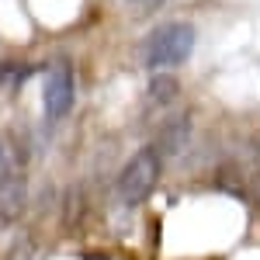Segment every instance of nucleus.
Instances as JSON below:
<instances>
[{
	"label": "nucleus",
	"mask_w": 260,
	"mask_h": 260,
	"mask_svg": "<svg viewBox=\"0 0 260 260\" xmlns=\"http://www.w3.org/2000/svg\"><path fill=\"white\" fill-rule=\"evenodd\" d=\"M42 104H45V118L59 121L70 115L73 108V70L66 62H56L49 73H45V83H42Z\"/></svg>",
	"instance_id": "3"
},
{
	"label": "nucleus",
	"mask_w": 260,
	"mask_h": 260,
	"mask_svg": "<svg viewBox=\"0 0 260 260\" xmlns=\"http://www.w3.org/2000/svg\"><path fill=\"white\" fill-rule=\"evenodd\" d=\"M24 205H28V187H24V177L11 167L4 177H0V222L11 225L24 215Z\"/></svg>",
	"instance_id": "4"
},
{
	"label": "nucleus",
	"mask_w": 260,
	"mask_h": 260,
	"mask_svg": "<svg viewBox=\"0 0 260 260\" xmlns=\"http://www.w3.org/2000/svg\"><path fill=\"white\" fill-rule=\"evenodd\" d=\"M194 28L187 21H167L160 28H153L146 42H142V62L149 70H167V66H180L194 52Z\"/></svg>",
	"instance_id": "1"
},
{
	"label": "nucleus",
	"mask_w": 260,
	"mask_h": 260,
	"mask_svg": "<svg viewBox=\"0 0 260 260\" xmlns=\"http://www.w3.org/2000/svg\"><path fill=\"white\" fill-rule=\"evenodd\" d=\"M128 4H136V7H160L167 0H128Z\"/></svg>",
	"instance_id": "8"
},
{
	"label": "nucleus",
	"mask_w": 260,
	"mask_h": 260,
	"mask_svg": "<svg viewBox=\"0 0 260 260\" xmlns=\"http://www.w3.org/2000/svg\"><path fill=\"white\" fill-rule=\"evenodd\" d=\"M174 98H177V80L174 77H153V83H149V101L156 108H163V104H174Z\"/></svg>",
	"instance_id": "6"
},
{
	"label": "nucleus",
	"mask_w": 260,
	"mask_h": 260,
	"mask_svg": "<svg viewBox=\"0 0 260 260\" xmlns=\"http://www.w3.org/2000/svg\"><path fill=\"white\" fill-rule=\"evenodd\" d=\"M187 139H191V118L187 115H177V118H167V125L160 128V136L153 142V149L160 156H177L180 149L187 146Z\"/></svg>",
	"instance_id": "5"
},
{
	"label": "nucleus",
	"mask_w": 260,
	"mask_h": 260,
	"mask_svg": "<svg viewBox=\"0 0 260 260\" xmlns=\"http://www.w3.org/2000/svg\"><path fill=\"white\" fill-rule=\"evenodd\" d=\"M250 198H253V201L260 205V170H257V177L250 180Z\"/></svg>",
	"instance_id": "7"
},
{
	"label": "nucleus",
	"mask_w": 260,
	"mask_h": 260,
	"mask_svg": "<svg viewBox=\"0 0 260 260\" xmlns=\"http://www.w3.org/2000/svg\"><path fill=\"white\" fill-rule=\"evenodd\" d=\"M160 167H163V156L153 146L139 149L132 160L121 167L118 180H115V194H118L125 205H142V201L153 194L156 180H160Z\"/></svg>",
	"instance_id": "2"
}]
</instances>
